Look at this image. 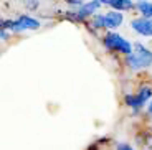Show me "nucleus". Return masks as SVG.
<instances>
[{
	"label": "nucleus",
	"instance_id": "f257e3e1",
	"mask_svg": "<svg viewBox=\"0 0 152 150\" xmlns=\"http://www.w3.org/2000/svg\"><path fill=\"white\" fill-rule=\"evenodd\" d=\"M126 63L132 69H142L152 64V51L145 48L142 43H136L134 45V51L126 56Z\"/></svg>",
	"mask_w": 152,
	"mask_h": 150
},
{
	"label": "nucleus",
	"instance_id": "f03ea898",
	"mask_svg": "<svg viewBox=\"0 0 152 150\" xmlns=\"http://www.w3.org/2000/svg\"><path fill=\"white\" fill-rule=\"evenodd\" d=\"M40 26V22L28 15L18 17L17 20H10V22H2L0 30H10V31H25V30H37Z\"/></svg>",
	"mask_w": 152,
	"mask_h": 150
},
{
	"label": "nucleus",
	"instance_id": "7ed1b4c3",
	"mask_svg": "<svg viewBox=\"0 0 152 150\" xmlns=\"http://www.w3.org/2000/svg\"><path fill=\"white\" fill-rule=\"evenodd\" d=\"M103 43H104V46H106L107 50H111V51L124 53L126 56H127V55H131V53L134 51L132 45H131L126 38H122L121 35H118V33H107L106 36H104Z\"/></svg>",
	"mask_w": 152,
	"mask_h": 150
},
{
	"label": "nucleus",
	"instance_id": "20e7f679",
	"mask_svg": "<svg viewBox=\"0 0 152 150\" xmlns=\"http://www.w3.org/2000/svg\"><path fill=\"white\" fill-rule=\"evenodd\" d=\"M122 23V13L121 12H109L104 15H94L91 25L94 28H118Z\"/></svg>",
	"mask_w": 152,
	"mask_h": 150
},
{
	"label": "nucleus",
	"instance_id": "39448f33",
	"mask_svg": "<svg viewBox=\"0 0 152 150\" xmlns=\"http://www.w3.org/2000/svg\"><path fill=\"white\" fill-rule=\"evenodd\" d=\"M151 98H152V89L151 87H142L137 94H127L126 96V104L132 107L134 111H139Z\"/></svg>",
	"mask_w": 152,
	"mask_h": 150
},
{
	"label": "nucleus",
	"instance_id": "423d86ee",
	"mask_svg": "<svg viewBox=\"0 0 152 150\" xmlns=\"http://www.w3.org/2000/svg\"><path fill=\"white\" fill-rule=\"evenodd\" d=\"M101 5H104V2H98V0H94V2H88V4H84L83 7H80L78 10L68 13V18H71V20H84L86 17H91L93 13L101 7Z\"/></svg>",
	"mask_w": 152,
	"mask_h": 150
},
{
	"label": "nucleus",
	"instance_id": "0eeeda50",
	"mask_svg": "<svg viewBox=\"0 0 152 150\" xmlns=\"http://www.w3.org/2000/svg\"><path fill=\"white\" fill-rule=\"evenodd\" d=\"M131 26H132V30H136L139 35L142 36H152V20L151 18H136L131 22Z\"/></svg>",
	"mask_w": 152,
	"mask_h": 150
},
{
	"label": "nucleus",
	"instance_id": "6e6552de",
	"mask_svg": "<svg viewBox=\"0 0 152 150\" xmlns=\"http://www.w3.org/2000/svg\"><path fill=\"white\" fill-rule=\"evenodd\" d=\"M104 5H109V7L114 8V12H122V10H129V8H134L136 4L129 2V0H107L104 2Z\"/></svg>",
	"mask_w": 152,
	"mask_h": 150
},
{
	"label": "nucleus",
	"instance_id": "1a4fd4ad",
	"mask_svg": "<svg viewBox=\"0 0 152 150\" xmlns=\"http://www.w3.org/2000/svg\"><path fill=\"white\" fill-rule=\"evenodd\" d=\"M136 7L139 8V12L142 13V17L144 18H151L152 20V2H137Z\"/></svg>",
	"mask_w": 152,
	"mask_h": 150
},
{
	"label": "nucleus",
	"instance_id": "9d476101",
	"mask_svg": "<svg viewBox=\"0 0 152 150\" xmlns=\"http://www.w3.org/2000/svg\"><path fill=\"white\" fill-rule=\"evenodd\" d=\"M68 5H71V7H78V8H80V7H83V2H81V0H71V2H68Z\"/></svg>",
	"mask_w": 152,
	"mask_h": 150
},
{
	"label": "nucleus",
	"instance_id": "9b49d317",
	"mask_svg": "<svg viewBox=\"0 0 152 150\" xmlns=\"http://www.w3.org/2000/svg\"><path fill=\"white\" fill-rule=\"evenodd\" d=\"M118 150H134V149L127 143H118Z\"/></svg>",
	"mask_w": 152,
	"mask_h": 150
},
{
	"label": "nucleus",
	"instance_id": "f8f14e48",
	"mask_svg": "<svg viewBox=\"0 0 152 150\" xmlns=\"http://www.w3.org/2000/svg\"><path fill=\"white\" fill-rule=\"evenodd\" d=\"M149 112L152 114V101H151V104H149Z\"/></svg>",
	"mask_w": 152,
	"mask_h": 150
}]
</instances>
